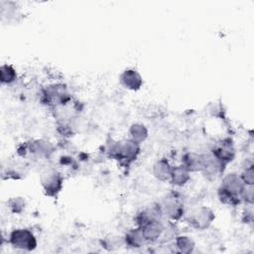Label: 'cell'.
Masks as SVG:
<instances>
[{
  "label": "cell",
  "mask_w": 254,
  "mask_h": 254,
  "mask_svg": "<svg viewBox=\"0 0 254 254\" xmlns=\"http://www.w3.org/2000/svg\"><path fill=\"white\" fill-rule=\"evenodd\" d=\"M172 169L173 166L170 161L167 158H161L154 163L152 167V174L156 180L165 183L170 181Z\"/></svg>",
  "instance_id": "5bb4252c"
},
{
  "label": "cell",
  "mask_w": 254,
  "mask_h": 254,
  "mask_svg": "<svg viewBox=\"0 0 254 254\" xmlns=\"http://www.w3.org/2000/svg\"><path fill=\"white\" fill-rule=\"evenodd\" d=\"M7 205L13 213L20 214L24 211V209L26 207V201L21 196H15V197H11L7 201Z\"/></svg>",
  "instance_id": "603a6c76"
},
{
  "label": "cell",
  "mask_w": 254,
  "mask_h": 254,
  "mask_svg": "<svg viewBox=\"0 0 254 254\" xmlns=\"http://www.w3.org/2000/svg\"><path fill=\"white\" fill-rule=\"evenodd\" d=\"M140 227L147 243H154L158 241L164 235L166 230V226L162 221V218L150 220Z\"/></svg>",
  "instance_id": "8fae6325"
},
{
  "label": "cell",
  "mask_w": 254,
  "mask_h": 254,
  "mask_svg": "<svg viewBox=\"0 0 254 254\" xmlns=\"http://www.w3.org/2000/svg\"><path fill=\"white\" fill-rule=\"evenodd\" d=\"M239 175L245 185H249V186L254 185V172H253L252 161H250L249 164L246 163V165L243 167L241 174H239Z\"/></svg>",
  "instance_id": "cb8c5ba5"
},
{
  "label": "cell",
  "mask_w": 254,
  "mask_h": 254,
  "mask_svg": "<svg viewBox=\"0 0 254 254\" xmlns=\"http://www.w3.org/2000/svg\"><path fill=\"white\" fill-rule=\"evenodd\" d=\"M120 84L127 90L137 91L141 89L144 84L143 77L141 73L132 67L125 68L119 75Z\"/></svg>",
  "instance_id": "30bf717a"
},
{
  "label": "cell",
  "mask_w": 254,
  "mask_h": 254,
  "mask_svg": "<svg viewBox=\"0 0 254 254\" xmlns=\"http://www.w3.org/2000/svg\"><path fill=\"white\" fill-rule=\"evenodd\" d=\"M18 78L16 68L10 64H3L0 66V82L4 85H9L15 82Z\"/></svg>",
  "instance_id": "ffe728a7"
},
{
  "label": "cell",
  "mask_w": 254,
  "mask_h": 254,
  "mask_svg": "<svg viewBox=\"0 0 254 254\" xmlns=\"http://www.w3.org/2000/svg\"><path fill=\"white\" fill-rule=\"evenodd\" d=\"M174 248L175 251L181 254H190L193 252L195 248V242L192 237L189 235H177L174 239Z\"/></svg>",
  "instance_id": "e0dca14e"
},
{
  "label": "cell",
  "mask_w": 254,
  "mask_h": 254,
  "mask_svg": "<svg viewBox=\"0 0 254 254\" xmlns=\"http://www.w3.org/2000/svg\"><path fill=\"white\" fill-rule=\"evenodd\" d=\"M214 219L215 212L209 206L201 205L191 211L189 217V223L193 229L202 231L207 229Z\"/></svg>",
  "instance_id": "ba28073f"
},
{
  "label": "cell",
  "mask_w": 254,
  "mask_h": 254,
  "mask_svg": "<svg viewBox=\"0 0 254 254\" xmlns=\"http://www.w3.org/2000/svg\"><path fill=\"white\" fill-rule=\"evenodd\" d=\"M129 138L138 144L144 143L149 137V130L145 124L136 122L130 125L128 130Z\"/></svg>",
  "instance_id": "d6986e66"
},
{
  "label": "cell",
  "mask_w": 254,
  "mask_h": 254,
  "mask_svg": "<svg viewBox=\"0 0 254 254\" xmlns=\"http://www.w3.org/2000/svg\"><path fill=\"white\" fill-rule=\"evenodd\" d=\"M70 100L71 95L68 87L63 82L50 83L41 90V101L51 108L66 106Z\"/></svg>",
  "instance_id": "3957f363"
},
{
  "label": "cell",
  "mask_w": 254,
  "mask_h": 254,
  "mask_svg": "<svg viewBox=\"0 0 254 254\" xmlns=\"http://www.w3.org/2000/svg\"><path fill=\"white\" fill-rule=\"evenodd\" d=\"M190 174L183 164L173 166L169 183L175 187H184L190 182Z\"/></svg>",
  "instance_id": "9a60e30c"
},
{
  "label": "cell",
  "mask_w": 254,
  "mask_h": 254,
  "mask_svg": "<svg viewBox=\"0 0 254 254\" xmlns=\"http://www.w3.org/2000/svg\"><path fill=\"white\" fill-rule=\"evenodd\" d=\"M162 217L171 221H179L185 215V204L181 197L171 192L158 203Z\"/></svg>",
  "instance_id": "5b68a950"
},
{
  "label": "cell",
  "mask_w": 254,
  "mask_h": 254,
  "mask_svg": "<svg viewBox=\"0 0 254 254\" xmlns=\"http://www.w3.org/2000/svg\"><path fill=\"white\" fill-rule=\"evenodd\" d=\"M254 190H253V186H249V185H244L243 190L241 191L240 194V198L241 201L245 202L247 205H253V201H254Z\"/></svg>",
  "instance_id": "d4e9b609"
},
{
  "label": "cell",
  "mask_w": 254,
  "mask_h": 254,
  "mask_svg": "<svg viewBox=\"0 0 254 254\" xmlns=\"http://www.w3.org/2000/svg\"><path fill=\"white\" fill-rule=\"evenodd\" d=\"M210 153L213 157H215L224 166L231 163L236 156V150L234 147V143L230 138H224V139H221L220 141H218L213 146Z\"/></svg>",
  "instance_id": "9c48e42d"
},
{
  "label": "cell",
  "mask_w": 254,
  "mask_h": 254,
  "mask_svg": "<svg viewBox=\"0 0 254 254\" xmlns=\"http://www.w3.org/2000/svg\"><path fill=\"white\" fill-rule=\"evenodd\" d=\"M124 238V244L130 248H141L143 247L147 242L143 236L142 229L140 226H135L131 229H129L125 235Z\"/></svg>",
  "instance_id": "2e32d148"
},
{
  "label": "cell",
  "mask_w": 254,
  "mask_h": 254,
  "mask_svg": "<svg viewBox=\"0 0 254 254\" xmlns=\"http://www.w3.org/2000/svg\"><path fill=\"white\" fill-rule=\"evenodd\" d=\"M41 186L45 194L49 197L56 198L64 187V177L56 169L44 172L41 176Z\"/></svg>",
  "instance_id": "8992f818"
},
{
  "label": "cell",
  "mask_w": 254,
  "mask_h": 254,
  "mask_svg": "<svg viewBox=\"0 0 254 254\" xmlns=\"http://www.w3.org/2000/svg\"><path fill=\"white\" fill-rule=\"evenodd\" d=\"M225 167L226 166H224L215 157H213L211 153H209L205 154L203 168L200 173H202L206 179L212 181L223 175Z\"/></svg>",
  "instance_id": "7c38bea8"
},
{
  "label": "cell",
  "mask_w": 254,
  "mask_h": 254,
  "mask_svg": "<svg viewBox=\"0 0 254 254\" xmlns=\"http://www.w3.org/2000/svg\"><path fill=\"white\" fill-rule=\"evenodd\" d=\"M140 144L134 142L130 138L114 142L108 150L111 159L123 166H129L135 162L140 155Z\"/></svg>",
  "instance_id": "7a4b0ae2"
},
{
  "label": "cell",
  "mask_w": 254,
  "mask_h": 254,
  "mask_svg": "<svg viewBox=\"0 0 254 254\" xmlns=\"http://www.w3.org/2000/svg\"><path fill=\"white\" fill-rule=\"evenodd\" d=\"M8 242L13 248L24 252L34 251L38 246V241L34 232L25 227L13 229L9 233Z\"/></svg>",
  "instance_id": "277c9868"
},
{
  "label": "cell",
  "mask_w": 254,
  "mask_h": 254,
  "mask_svg": "<svg viewBox=\"0 0 254 254\" xmlns=\"http://www.w3.org/2000/svg\"><path fill=\"white\" fill-rule=\"evenodd\" d=\"M100 245L107 251H114L122 247L124 244V238L116 235H109L100 240Z\"/></svg>",
  "instance_id": "44dd1931"
},
{
  "label": "cell",
  "mask_w": 254,
  "mask_h": 254,
  "mask_svg": "<svg viewBox=\"0 0 254 254\" xmlns=\"http://www.w3.org/2000/svg\"><path fill=\"white\" fill-rule=\"evenodd\" d=\"M205 154H199L193 151L186 152L182 157V163L190 173L201 172L204 164Z\"/></svg>",
  "instance_id": "4fadbf2b"
},
{
  "label": "cell",
  "mask_w": 254,
  "mask_h": 254,
  "mask_svg": "<svg viewBox=\"0 0 254 254\" xmlns=\"http://www.w3.org/2000/svg\"><path fill=\"white\" fill-rule=\"evenodd\" d=\"M54 152L55 146L51 141L46 139H34L24 145V152L20 155L25 156L26 154H30L34 159L46 160L49 159Z\"/></svg>",
  "instance_id": "52a82bcc"
},
{
  "label": "cell",
  "mask_w": 254,
  "mask_h": 254,
  "mask_svg": "<svg viewBox=\"0 0 254 254\" xmlns=\"http://www.w3.org/2000/svg\"><path fill=\"white\" fill-rule=\"evenodd\" d=\"M158 218H162L158 203L154 204L152 206H148L144 209H142L141 211H139L137 213V215L135 216V222L137 226H142L143 224L147 223L150 220L153 219H158Z\"/></svg>",
  "instance_id": "ac0fdd59"
},
{
  "label": "cell",
  "mask_w": 254,
  "mask_h": 254,
  "mask_svg": "<svg viewBox=\"0 0 254 254\" xmlns=\"http://www.w3.org/2000/svg\"><path fill=\"white\" fill-rule=\"evenodd\" d=\"M244 183L238 173L231 172L225 174L217 190V195L223 204L229 206H236L241 201L240 194L244 187Z\"/></svg>",
  "instance_id": "6da1fadb"
},
{
  "label": "cell",
  "mask_w": 254,
  "mask_h": 254,
  "mask_svg": "<svg viewBox=\"0 0 254 254\" xmlns=\"http://www.w3.org/2000/svg\"><path fill=\"white\" fill-rule=\"evenodd\" d=\"M27 165L24 162H13L7 166V179H20L26 174Z\"/></svg>",
  "instance_id": "7402d4cb"
}]
</instances>
